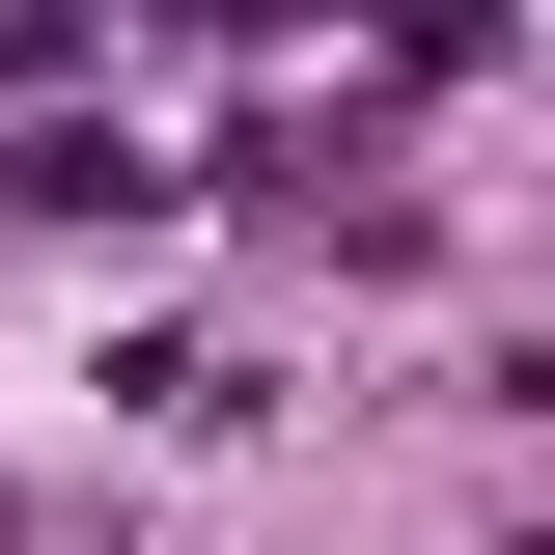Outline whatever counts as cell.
I'll return each instance as SVG.
<instances>
[{
	"label": "cell",
	"mask_w": 555,
	"mask_h": 555,
	"mask_svg": "<svg viewBox=\"0 0 555 555\" xmlns=\"http://www.w3.org/2000/svg\"><path fill=\"white\" fill-rule=\"evenodd\" d=\"M0 195H56V222H139V195H167V167H139L112 112H56V139H28V167H0Z\"/></svg>",
	"instance_id": "cell-1"
}]
</instances>
